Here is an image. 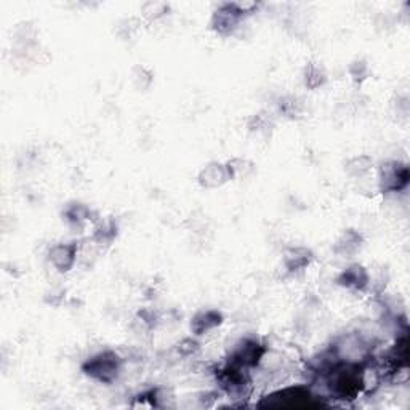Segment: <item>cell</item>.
<instances>
[{"label":"cell","instance_id":"17","mask_svg":"<svg viewBox=\"0 0 410 410\" xmlns=\"http://www.w3.org/2000/svg\"><path fill=\"white\" fill-rule=\"evenodd\" d=\"M350 74L356 82H362L364 79H366L367 74H368V66H367L366 61L364 60L355 61L350 68Z\"/></svg>","mask_w":410,"mask_h":410},{"label":"cell","instance_id":"1","mask_svg":"<svg viewBox=\"0 0 410 410\" xmlns=\"http://www.w3.org/2000/svg\"><path fill=\"white\" fill-rule=\"evenodd\" d=\"M122 357L117 355L116 351H101L98 355L91 356L89 361L84 362L82 366V372L85 373L87 377L93 378L95 382L100 383H114L117 377L121 375L122 371Z\"/></svg>","mask_w":410,"mask_h":410},{"label":"cell","instance_id":"12","mask_svg":"<svg viewBox=\"0 0 410 410\" xmlns=\"http://www.w3.org/2000/svg\"><path fill=\"white\" fill-rule=\"evenodd\" d=\"M117 235V226L114 224V222H111V220H107V222H101L95 226V234H93V239L96 244H109L112 242V239H114Z\"/></svg>","mask_w":410,"mask_h":410},{"label":"cell","instance_id":"10","mask_svg":"<svg viewBox=\"0 0 410 410\" xmlns=\"http://www.w3.org/2000/svg\"><path fill=\"white\" fill-rule=\"evenodd\" d=\"M311 261H312L311 250L303 249V247L290 249L284 256V265L289 273H298V271H303L306 266H310Z\"/></svg>","mask_w":410,"mask_h":410},{"label":"cell","instance_id":"6","mask_svg":"<svg viewBox=\"0 0 410 410\" xmlns=\"http://www.w3.org/2000/svg\"><path fill=\"white\" fill-rule=\"evenodd\" d=\"M337 284L355 292H364L371 284V278H368L367 269L364 266L351 265L350 268L341 271L337 278Z\"/></svg>","mask_w":410,"mask_h":410},{"label":"cell","instance_id":"7","mask_svg":"<svg viewBox=\"0 0 410 410\" xmlns=\"http://www.w3.org/2000/svg\"><path fill=\"white\" fill-rule=\"evenodd\" d=\"M77 253H79L77 244H58L50 250V263L60 273H68L75 265Z\"/></svg>","mask_w":410,"mask_h":410},{"label":"cell","instance_id":"11","mask_svg":"<svg viewBox=\"0 0 410 410\" xmlns=\"http://www.w3.org/2000/svg\"><path fill=\"white\" fill-rule=\"evenodd\" d=\"M362 245V235L356 233L355 229H348L341 234V238L337 240L335 244V252L340 255H346L350 256L353 253H356Z\"/></svg>","mask_w":410,"mask_h":410},{"label":"cell","instance_id":"13","mask_svg":"<svg viewBox=\"0 0 410 410\" xmlns=\"http://www.w3.org/2000/svg\"><path fill=\"white\" fill-rule=\"evenodd\" d=\"M327 77L324 69L317 64H308L305 69V85L308 89H319L326 84Z\"/></svg>","mask_w":410,"mask_h":410},{"label":"cell","instance_id":"4","mask_svg":"<svg viewBox=\"0 0 410 410\" xmlns=\"http://www.w3.org/2000/svg\"><path fill=\"white\" fill-rule=\"evenodd\" d=\"M314 394L311 388L308 386H290L279 389L261 402V406H271V407H303L310 404V401H314Z\"/></svg>","mask_w":410,"mask_h":410},{"label":"cell","instance_id":"9","mask_svg":"<svg viewBox=\"0 0 410 410\" xmlns=\"http://www.w3.org/2000/svg\"><path fill=\"white\" fill-rule=\"evenodd\" d=\"M222 324H223L222 312L215 310H207V311L197 312V314L193 317L191 330L196 333V335H204V333L217 329V327Z\"/></svg>","mask_w":410,"mask_h":410},{"label":"cell","instance_id":"3","mask_svg":"<svg viewBox=\"0 0 410 410\" xmlns=\"http://www.w3.org/2000/svg\"><path fill=\"white\" fill-rule=\"evenodd\" d=\"M265 355H266V346L263 343H261L258 338L247 337V338H242V340L234 346V350L231 351L228 362L250 371V368L258 366Z\"/></svg>","mask_w":410,"mask_h":410},{"label":"cell","instance_id":"14","mask_svg":"<svg viewBox=\"0 0 410 410\" xmlns=\"http://www.w3.org/2000/svg\"><path fill=\"white\" fill-rule=\"evenodd\" d=\"M66 218L71 224H82L91 217V210L84 204H74L66 210Z\"/></svg>","mask_w":410,"mask_h":410},{"label":"cell","instance_id":"2","mask_svg":"<svg viewBox=\"0 0 410 410\" xmlns=\"http://www.w3.org/2000/svg\"><path fill=\"white\" fill-rule=\"evenodd\" d=\"M255 7L256 5L252 2L222 3L217 10H215L210 26H212V29L217 30L220 35H231L239 26L240 19H242L247 13H250V10Z\"/></svg>","mask_w":410,"mask_h":410},{"label":"cell","instance_id":"16","mask_svg":"<svg viewBox=\"0 0 410 410\" xmlns=\"http://www.w3.org/2000/svg\"><path fill=\"white\" fill-rule=\"evenodd\" d=\"M199 341L194 340V338H184V340H181L177 345V351L179 356L183 357H191L193 355H196V353L199 351Z\"/></svg>","mask_w":410,"mask_h":410},{"label":"cell","instance_id":"15","mask_svg":"<svg viewBox=\"0 0 410 410\" xmlns=\"http://www.w3.org/2000/svg\"><path fill=\"white\" fill-rule=\"evenodd\" d=\"M371 167H372V161H371V157H367V156L355 157L346 163V170L353 177H362L364 173H367L368 170H371Z\"/></svg>","mask_w":410,"mask_h":410},{"label":"cell","instance_id":"8","mask_svg":"<svg viewBox=\"0 0 410 410\" xmlns=\"http://www.w3.org/2000/svg\"><path fill=\"white\" fill-rule=\"evenodd\" d=\"M199 184H201L202 188H208V189H213V188H218L224 184L229 179V173H228V168L226 166H223V163L220 162H210L208 166H205L201 173H199Z\"/></svg>","mask_w":410,"mask_h":410},{"label":"cell","instance_id":"5","mask_svg":"<svg viewBox=\"0 0 410 410\" xmlns=\"http://www.w3.org/2000/svg\"><path fill=\"white\" fill-rule=\"evenodd\" d=\"M378 181L383 193H401L409 184V167L399 161L383 163Z\"/></svg>","mask_w":410,"mask_h":410}]
</instances>
